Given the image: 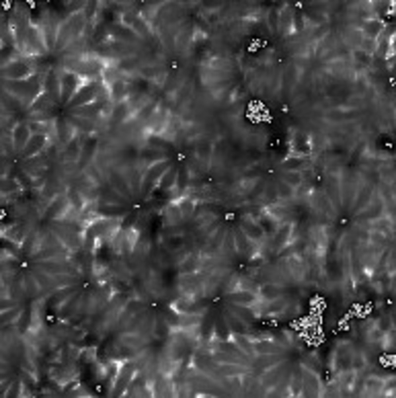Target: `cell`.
<instances>
[{"label": "cell", "mask_w": 396, "mask_h": 398, "mask_svg": "<svg viewBox=\"0 0 396 398\" xmlns=\"http://www.w3.org/2000/svg\"><path fill=\"white\" fill-rule=\"evenodd\" d=\"M85 1H77L72 9L61 14L52 54L58 55L85 34L89 21L83 6Z\"/></svg>", "instance_id": "cell-1"}, {"label": "cell", "mask_w": 396, "mask_h": 398, "mask_svg": "<svg viewBox=\"0 0 396 398\" xmlns=\"http://www.w3.org/2000/svg\"><path fill=\"white\" fill-rule=\"evenodd\" d=\"M46 71H40L21 80L0 79L1 91L11 97L18 104L21 112L28 107L43 92Z\"/></svg>", "instance_id": "cell-2"}, {"label": "cell", "mask_w": 396, "mask_h": 398, "mask_svg": "<svg viewBox=\"0 0 396 398\" xmlns=\"http://www.w3.org/2000/svg\"><path fill=\"white\" fill-rule=\"evenodd\" d=\"M40 71L43 70L37 58L16 52L0 63V79L21 80Z\"/></svg>", "instance_id": "cell-3"}, {"label": "cell", "mask_w": 396, "mask_h": 398, "mask_svg": "<svg viewBox=\"0 0 396 398\" xmlns=\"http://www.w3.org/2000/svg\"><path fill=\"white\" fill-rule=\"evenodd\" d=\"M28 57H39L50 54L43 31L36 20L32 18L18 49Z\"/></svg>", "instance_id": "cell-4"}, {"label": "cell", "mask_w": 396, "mask_h": 398, "mask_svg": "<svg viewBox=\"0 0 396 398\" xmlns=\"http://www.w3.org/2000/svg\"><path fill=\"white\" fill-rule=\"evenodd\" d=\"M58 66L59 75V105L62 108L69 101L86 80L73 72Z\"/></svg>", "instance_id": "cell-5"}]
</instances>
